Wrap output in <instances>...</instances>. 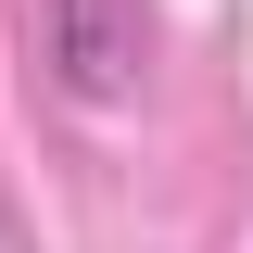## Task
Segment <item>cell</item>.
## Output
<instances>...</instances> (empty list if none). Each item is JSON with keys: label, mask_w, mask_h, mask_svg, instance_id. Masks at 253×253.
Masks as SVG:
<instances>
[{"label": "cell", "mask_w": 253, "mask_h": 253, "mask_svg": "<svg viewBox=\"0 0 253 253\" xmlns=\"http://www.w3.org/2000/svg\"><path fill=\"white\" fill-rule=\"evenodd\" d=\"M51 63L76 101H126L139 89V13L126 0H51Z\"/></svg>", "instance_id": "obj_1"}]
</instances>
